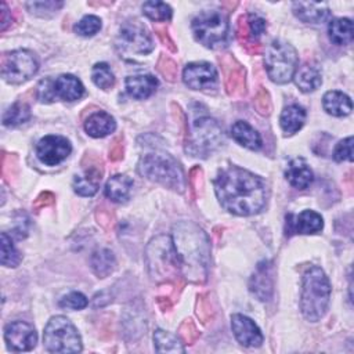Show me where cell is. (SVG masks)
Instances as JSON below:
<instances>
[{
	"label": "cell",
	"instance_id": "obj_10",
	"mask_svg": "<svg viewBox=\"0 0 354 354\" xmlns=\"http://www.w3.org/2000/svg\"><path fill=\"white\" fill-rule=\"evenodd\" d=\"M115 47L120 57L136 58L149 54L153 48V43L144 25L138 21H129L120 26Z\"/></svg>",
	"mask_w": 354,
	"mask_h": 354
},
{
	"label": "cell",
	"instance_id": "obj_29",
	"mask_svg": "<svg viewBox=\"0 0 354 354\" xmlns=\"http://www.w3.org/2000/svg\"><path fill=\"white\" fill-rule=\"evenodd\" d=\"M329 39L339 46H347L353 41V22L348 18H336L330 21Z\"/></svg>",
	"mask_w": 354,
	"mask_h": 354
},
{
	"label": "cell",
	"instance_id": "obj_24",
	"mask_svg": "<svg viewBox=\"0 0 354 354\" xmlns=\"http://www.w3.org/2000/svg\"><path fill=\"white\" fill-rule=\"evenodd\" d=\"M231 136L238 144H241L245 148L257 151L261 147L260 134L248 122L236 120L231 127Z\"/></svg>",
	"mask_w": 354,
	"mask_h": 354
},
{
	"label": "cell",
	"instance_id": "obj_28",
	"mask_svg": "<svg viewBox=\"0 0 354 354\" xmlns=\"http://www.w3.org/2000/svg\"><path fill=\"white\" fill-rule=\"evenodd\" d=\"M304 120H306V111L299 105H289L282 111L279 118V124L285 134L292 136L301 129V126L304 124Z\"/></svg>",
	"mask_w": 354,
	"mask_h": 354
},
{
	"label": "cell",
	"instance_id": "obj_41",
	"mask_svg": "<svg viewBox=\"0 0 354 354\" xmlns=\"http://www.w3.org/2000/svg\"><path fill=\"white\" fill-rule=\"evenodd\" d=\"M87 299L80 292H72L59 300V306L69 310H82L87 306Z\"/></svg>",
	"mask_w": 354,
	"mask_h": 354
},
{
	"label": "cell",
	"instance_id": "obj_21",
	"mask_svg": "<svg viewBox=\"0 0 354 354\" xmlns=\"http://www.w3.org/2000/svg\"><path fill=\"white\" fill-rule=\"evenodd\" d=\"M158 87V79L152 75H134L126 77V90L136 100L148 98Z\"/></svg>",
	"mask_w": 354,
	"mask_h": 354
},
{
	"label": "cell",
	"instance_id": "obj_33",
	"mask_svg": "<svg viewBox=\"0 0 354 354\" xmlns=\"http://www.w3.org/2000/svg\"><path fill=\"white\" fill-rule=\"evenodd\" d=\"M225 88L230 95L238 97L245 93V69L241 65L230 66L225 77Z\"/></svg>",
	"mask_w": 354,
	"mask_h": 354
},
{
	"label": "cell",
	"instance_id": "obj_9",
	"mask_svg": "<svg viewBox=\"0 0 354 354\" xmlns=\"http://www.w3.org/2000/svg\"><path fill=\"white\" fill-rule=\"evenodd\" d=\"M192 32L195 39L209 48L225 46L228 39V21L217 10L201 12L192 19Z\"/></svg>",
	"mask_w": 354,
	"mask_h": 354
},
{
	"label": "cell",
	"instance_id": "obj_42",
	"mask_svg": "<svg viewBox=\"0 0 354 354\" xmlns=\"http://www.w3.org/2000/svg\"><path fill=\"white\" fill-rule=\"evenodd\" d=\"M178 337L184 344H194L199 337V332L192 321H184L178 328Z\"/></svg>",
	"mask_w": 354,
	"mask_h": 354
},
{
	"label": "cell",
	"instance_id": "obj_26",
	"mask_svg": "<svg viewBox=\"0 0 354 354\" xmlns=\"http://www.w3.org/2000/svg\"><path fill=\"white\" fill-rule=\"evenodd\" d=\"M133 189V180L124 174L111 177L105 185V195L113 202H126Z\"/></svg>",
	"mask_w": 354,
	"mask_h": 354
},
{
	"label": "cell",
	"instance_id": "obj_19",
	"mask_svg": "<svg viewBox=\"0 0 354 354\" xmlns=\"http://www.w3.org/2000/svg\"><path fill=\"white\" fill-rule=\"evenodd\" d=\"M293 14L303 22L321 24L329 18L330 11L325 3L296 1L292 4Z\"/></svg>",
	"mask_w": 354,
	"mask_h": 354
},
{
	"label": "cell",
	"instance_id": "obj_4",
	"mask_svg": "<svg viewBox=\"0 0 354 354\" xmlns=\"http://www.w3.org/2000/svg\"><path fill=\"white\" fill-rule=\"evenodd\" d=\"M138 173L155 183H159L170 189L184 192L185 177L178 162L165 152H151L138 160Z\"/></svg>",
	"mask_w": 354,
	"mask_h": 354
},
{
	"label": "cell",
	"instance_id": "obj_6",
	"mask_svg": "<svg viewBox=\"0 0 354 354\" xmlns=\"http://www.w3.org/2000/svg\"><path fill=\"white\" fill-rule=\"evenodd\" d=\"M224 141L220 124L209 118L201 116L191 122L185 137V152L192 156L206 158Z\"/></svg>",
	"mask_w": 354,
	"mask_h": 354
},
{
	"label": "cell",
	"instance_id": "obj_52",
	"mask_svg": "<svg viewBox=\"0 0 354 354\" xmlns=\"http://www.w3.org/2000/svg\"><path fill=\"white\" fill-rule=\"evenodd\" d=\"M158 304L163 311H167L171 308V301L169 300V297H159L158 299Z\"/></svg>",
	"mask_w": 354,
	"mask_h": 354
},
{
	"label": "cell",
	"instance_id": "obj_5",
	"mask_svg": "<svg viewBox=\"0 0 354 354\" xmlns=\"http://www.w3.org/2000/svg\"><path fill=\"white\" fill-rule=\"evenodd\" d=\"M149 275L153 281H169L178 275L180 263L173 245V239L166 235L153 238L145 252Z\"/></svg>",
	"mask_w": 354,
	"mask_h": 354
},
{
	"label": "cell",
	"instance_id": "obj_27",
	"mask_svg": "<svg viewBox=\"0 0 354 354\" xmlns=\"http://www.w3.org/2000/svg\"><path fill=\"white\" fill-rule=\"evenodd\" d=\"M293 77H295L296 86L301 91H304V93L314 91L322 83V77H321L319 69L317 66L310 65V64H304L300 68L297 66Z\"/></svg>",
	"mask_w": 354,
	"mask_h": 354
},
{
	"label": "cell",
	"instance_id": "obj_31",
	"mask_svg": "<svg viewBox=\"0 0 354 354\" xmlns=\"http://www.w3.org/2000/svg\"><path fill=\"white\" fill-rule=\"evenodd\" d=\"M153 343H155V350L158 353H184L185 351L183 340L176 335L163 329L155 330Z\"/></svg>",
	"mask_w": 354,
	"mask_h": 354
},
{
	"label": "cell",
	"instance_id": "obj_50",
	"mask_svg": "<svg viewBox=\"0 0 354 354\" xmlns=\"http://www.w3.org/2000/svg\"><path fill=\"white\" fill-rule=\"evenodd\" d=\"M12 17H11V11L8 10L7 4L4 1L0 3V29L4 32L7 29V26L11 24Z\"/></svg>",
	"mask_w": 354,
	"mask_h": 354
},
{
	"label": "cell",
	"instance_id": "obj_20",
	"mask_svg": "<svg viewBox=\"0 0 354 354\" xmlns=\"http://www.w3.org/2000/svg\"><path fill=\"white\" fill-rule=\"evenodd\" d=\"M250 292L260 300L266 301L272 295V277L271 267L268 263H263L257 267L256 272L252 275L249 282Z\"/></svg>",
	"mask_w": 354,
	"mask_h": 354
},
{
	"label": "cell",
	"instance_id": "obj_1",
	"mask_svg": "<svg viewBox=\"0 0 354 354\" xmlns=\"http://www.w3.org/2000/svg\"><path fill=\"white\" fill-rule=\"evenodd\" d=\"M213 184L220 205L232 214L252 216L266 205L267 185L264 180L238 166L221 170Z\"/></svg>",
	"mask_w": 354,
	"mask_h": 354
},
{
	"label": "cell",
	"instance_id": "obj_16",
	"mask_svg": "<svg viewBox=\"0 0 354 354\" xmlns=\"http://www.w3.org/2000/svg\"><path fill=\"white\" fill-rule=\"evenodd\" d=\"M231 326L236 340L246 347H259L263 343V335L254 321L242 314L231 317Z\"/></svg>",
	"mask_w": 354,
	"mask_h": 354
},
{
	"label": "cell",
	"instance_id": "obj_44",
	"mask_svg": "<svg viewBox=\"0 0 354 354\" xmlns=\"http://www.w3.org/2000/svg\"><path fill=\"white\" fill-rule=\"evenodd\" d=\"M253 104H254V108L256 111L260 113V115H268L271 112V108H272V104H271V98H270V94L266 88H260L256 95H254V100H253Z\"/></svg>",
	"mask_w": 354,
	"mask_h": 354
},
{
	"label": "cell",
	"instance_id": "obj_34",
	"mask_svg": "<svg viewBox=\"0 0 354 354\" xmlns=\"http://www.w3.org/2000/svg\"><path fill=\"white\" fill-rule=\"evenodd\" d=\"M142 12L152 21L163 22L171 18V8L163 1H145L142 4Z\"/></svg>",
	"mask_w": 354,
	"mask_h": 354
},
{
	"label": "cell",
	"instance_id": "obj_46",
	"mask_svg": "<svg viewBox=\"0 0 354 354\" xmlns=\"http://www.w3.org/2000/svg\"><path fill=\"white\" fill-rule=\"evenodd\" d=\"M202 169L199 166H195L189 170V177H188V181H189V187L192 189V194L194 196L198 195V189L202 187Z\"/></svg>",
	"mask_w": 354,
	"mask_h": 354
},
{
	"label": "cell",
	"instance_id": "obj_3",
	"mask_svg": "<svg viewBox=\"0 0 354 354\" xmlns=\"http://www.w3.org/2000/svg\"><path fill=\"white\" fill-rule=\"evenodd\" d=\"M330 299V285L328 277L319 267H310L303 275L300 310L307 321L321 319Z\"/></svg>",
	"mask_w": 354,
	"mask_h": 354
},
{
	"label": "cell",
	"instance_id": "obj_23",
	"mask_svg": "<svg viewBox=\"0 0 354 354\" xmlns=\"http://www.w3.org/2000/svg\"><path fill=\"white\" fill-rule=\"evenodd\" d=\"M115 129H116L115 119L104 111L94 112L84 122V130L87 131V134L95 138L105 137L109 133H112Z\"/></svg>",
	"mask_w": 354,
	"mask_h": 354
},
{
	"label": "cell",
	"instance_id": "obj_38",
	"mask_svg": "<svg viewBox=\"0 0 354 354\" xmlns=\"http://www.w3.org/2000/svg\"><path fill=\"white\" fill-rule=\"evenodd\" d=\"M101 29V19L95 15L83 17L75 26L73 30L79 36H93Z\"/></svg>",
	"mask_w": 354,
	"mask_h": 354
},
{
	"label": "cell",
	"instance_id": "obj_30",
	"mask_svg": "<svg viewBox=\"0 0 354 354\" xmlns=\"http://www.w3.org/2000/svg\"><path fill=\"white\" fill-rule=\"evenodd\" d=\"M90 266L97 277L105 278L113 271L116 266L115 256L109 249H98L91 254Z\"/></svg>",
	"mask_w": 354,
	"mask_h": 354
},
{
	"label": "cell",
	"instance_id": "obj_11",
	"mask_svg": "<svg viewBox=\"0 0 354 354\" xmlns=\"http://www.w3.org/2000/svg\"><path fill=\"white\" fill-rule=\"evenodd\" d=\"M39 69L36 55L29 50H14L1 57V76L6 82L19 84Z\"/></svg>",
	"mask_w": 354,
	"mask_h": 354
},
{
	"label": "cell",
	"instance_id": "obj_22",
	"mask_svg": "<svg viewBox=\"0 0 354 354\" xmlns=\"http://www.w3.org/2000/svg\"><path fill=\"white\" fill-rule=\"evenodd\" d=\"M285 176H286V180L289 181V184L299 189L307 188L313 183V178H314L311 169L308 167L306 160L301 158H296L289 162Z\"/></svg>",
	"mask_w": 354,
	"mask_h": 354
},
{
	"label": "cell",
	"instance_id": "obj_12",
	"mask_svg": "<svg viewBox=\"0 0 354 354\" xmlns=\"http://www.w3.org/2000/svg\"><path fill=\"white\" fill-rule=\"evenodd\" d=\"M72 147L71 142L61 136H46L36 145L39 160L47 166H55L68 158Z\"/></svg>",
	"mask_w": 354,
	"mask_h": 354
},
{
	"label": "cell",
	"instance_id": "obj_2",
	"mask_svg": "<svg viewBox=\"0 0 354 354\" xmlns=\"http://www.w3.org/2000/svg\"><path fill=\"white\" fill-rule=\"evenodd\" d=\"M171 239L180 263V272L191 282H205L210 261V242L206 232L195 223L181 221L173 225Z\"/></svg>",
	"mask_w": 354,
	"mask_h": 354
},
{
	"label": "cell",
	"instance_id": "obj_39",
	"mask_svg": "<svg viewBox=\"0 0 354 354\" xmlns=\"http://www.w3.org/2000/svg\"><path fill=\"white\" fill-rule=\"evenodd\" d=\"M246 22H248V29H249V35L252 40L259 39L267 29V24L266 19L261 18L260 15L256 14H249L246 17Z\"/></svg>",
	"mask_w": 354,
	"mask_h": 354
},
{
	"label": "cell",
	"instance_id": "obj_35",
	"mask_svg": "<svg viewBox=\"0 0 354 354\" xmlns=\"http://www.w3.org/2000/svg\"><path fill=\"white\" fill-rule=\"evenodd\" d=\"M91 79L94 84L102 90H108L115 84V76L108 64L105 62H98L93 66Z\"/></svg>",
	"mask_w": 354,
	"mask_h": 354
},
{
	"label": "cell",
	"instance_id": "obj_51",
	"mask_svg": "<svg viewBox=\"0 0 354 354\" xmlns=\"http://www.w3.org/2000/svg\"><path fill=\"white\" fill-rule=\"evenodd\" d=\"M97 220L101 225L108 227L111 224V214L106 213L105 210H100V212H97Z\"/></svg>",
	"mask_w": 354,
	"mask_h": 354
},
{
	"label": "cell",
	"instance_id": "obj_14",
	"mask_svg": "<svg viewBox=\"0 0 354 354\" xmlns=\"http://www.w3.org/2000/svg\"><path fill=\"white\" fill-rule=\"evenodd\" d=\"M183 80L194 90L212 88L217 82V71L209 62H191L183 71Z\"/></svg>",
	"mask_w": 354,
	"mask_h": 354
},
{
	"label": "cell",
	"instance_id": "obj_7",
	"mask_svg": "<svg viewBox=\"0 0 354 354\" xmlns=\"http://www.w3.org/2000/svg\"><path fill=\"white\" fill-rule=\"evenodd\" d=\"M264 64L268 77L279 84L288 83L299 65L296 50L286 41L274 40L266 50Z\"/></svg>",
	"mask_w": 354,
	"mask_h": 354
},
{
	"label": "cell",
	"instance_id": "obj_36",
	"mask_svg": "<svg viewBox=\"0 0 354 354\" xmlns=\"http://www.w3.org/2000/svg\"><path fill=\"white\" fill-rule=\"evenodd\" d=\"M22 260L21 253L14 248L11 238L1 232V257L0 261L6 267H17Z\"/></svg>",
	"mask_w": 354,
	"mask_h": 354
},
{
	"label": "cell",
	"instance_id": "obj_40",
	"mask_svg": "<svg viewBox=\"0 0 354 354\" xmlns=\"http://www.w3.org/2000/svg\"><path fill=\"white\" fill-rule=\"evenodd\" d=\"M333 159L336 162H343V160H353V137H347L335 147L333 151Z\"/></svg>",
	"mask_w": 354,
	"mask_h": 354
},
{
	"label": "cell",
	"instance_id": "obj_45",
	"mask_svg": "<svg viewBox=\"0 0 354 354\" xmlns=\"http://www.w3.org/2000/svg\"><path fill=\"white\" fill-rule=\"evenodd\" d=\"M213 313H214V310H213V306H212L210 299L202 296V297L198 300V310H196L198 317H199L203 322H206V321H209V319L213 317Z\"/></svg>",
	"mask_w": 354,
	"mask_h": 354
},
{
	"label": "cell",
	"instance_id": "obj_43",
	"mask_svg": "<svg viewBox=\"0 0 354 354\" xmlns=\"http://www.w3.org/2000/svg\"><path fill=\"white\" fill-rule=\"evenodd\" d=\"M158 71L162 76H165V79L170 80V82H174V79L177 77V64L170 59L169 57H165L162 55L160 59L158 61Z\"/></svg>",
	"mask_w": 354,
	"mask_h": 354
},
{
	"label": "cell",
	"instance_id": "obj_13",
	"mask_svg": "<svg viewBox=\"0 0 354 354\" xmlns=\"http://www.w3.org/2000/svg\"><path fill=\"white\" fill-rule=\"evenodd\" d=\"M4 340L11 351H29L36 346L37 333L30 324L14 321L6 325Z\"/></svg>",
	"mask_w": 354,
	"mask_h": 354
},
{
	"label": "cell",
	"instance_id": "obj_47",
	"mask_svg": "<svg viewBox=\"0 0 354 354\" xmlns=\"http://www.w3.org/2000/svg\"><path fill=\"white\" fill-rule=\"evenodd\" d=\"M54 201H55L54 195H53L51 192H48V191H44V192H41V194L35 199V202H33V209H35L36 212H39L40 209L53 205Z\"/></svg>",
	"mask_w": 354,
	"mask_h": 354
},
{
	"label": "cell",
	"instance_id": "obj_37",
	"mask_svg": "<svg viewBox=\"0 0 354 354\" xmlns=\"http://www.w3.org/2000/svg\"><path fill=\"white\" fill-rule=\"evenodd\" d=\"M64 6L62 1H28V10L39 17H51L54 15L61 7Z\"/></svg>",
	"mask_w": 354,
	"mask_h": 354
},
{
	"label": "cell",
	"instance_id": "obj_48",
	"mask_svg": "<svg viewBox=\"0 0 354 354\" xmlns=\"http://www.w3.org/2000/svg\"><path fill=\"white\" fill-rule=\"evenodd\" d=\"M123 158V138L116 137L109 148V159L111 160H119Z\"/></svg>",
	"mask_w": 354,
	"mask_h": 354
},
{
	"label": "cell",
	"instance_id": "obj_18",
	"mask_svg": "<svg viewBox=\"0 0 354 354\" xmlns=\"http://www.w3.org/2000/svg\"><path fill=\"white\" fill-rule=\"evenodd\" d=\"M102 177V169L98 165L90 163L84 167L83 173L73 178V189L82 196H93L100 187Z\"/></svg>",
	"mask_w": 354,
	"mask_h": 354
},
{
	"label": "cell",
	"instance_id": "obj_15",
	"mask_svg": "<svg viewBox=\"0 0 354 354\" xmlns=\"http://www.w3.org/2000/svg\"><path fill=\"white\" fill-rule=\"evenodd\" d=\"M324 227L322 217L314 210H303L300 214H288L285 223L286 235L314 234Z\"/></svg>",
	"mask_w": 354,
	"mask_h": 354
},
{
	"label": "cell",
	"instance_id": "obj_8",
	"mask_svg": "<svg viewBox=\"0 0 354 354\" xmlns=\"http://www.w3.org/2000/svg\"><path fill=\"white\" fill-rule=\"evenodd\" d=\"M44 347L50 353H79L82 351V340L73 324L62 317H53L46 328L43 336Z\"/></svg>",
	"mask_w": 354,
	"mask_h": 354
},
{
	"label": "cell",
	"instance_id": "obj_25",
	"mask_svg": "<svg viewBox=\"0 0 354 354\" xmlns=\"http://www.w3.org/2000/svg\"><path fill=\"white\" fill-rule=\"evenodd\" d=\"M324 109L332 116H346L351 112L353 104L347 94L342 91H328L322 98Z\"/></svg>",
	"mask_w": 354,
	"mask_h": 354
},
{
	"label": "cell",
	"instance_id": "obj_17",
	"mask_svg": "<svg viewBox=\"0 0 354 354\" xmlns=\"http://www.w3.org/2000/svg\"><path fill=\"white\" fill-rule=\"evenodd\" d=\"M51 88L54 100L61 98L64 101L79 100L84 93L82 82L73 75H59L51 82Z\"/></svg>",
	"mask_w": 354,
	"mask_h": 354
},
{
	"label": "cell",
	"instance_id": "obj_32",
	"mask_svg": "<svg viewBox=\"0 0 354 354\" xmlns=\"http://www.w3.org/2000/svg\"><path fill=\"white\" fill-rule=\"evenodd\" d=\"M30 119V108L25 102H15L3 115V124L7 127L19 126Z\"/></svg>",
	"mask_w": 354,
	"mask_h": 354
},
{
	"label": "cell",
	"instance_id": "obj_49",
	"mask_svg": "<svg viewBox=\"0 0 354 354\" xmlns=\"http://www.w3.org/2000/svg\"><path fill=\"white\" fill-rule=\"evenodd\" d=\"M155 32H156L158 37L160 39V41H162L165 46H167L170 51H176V50H177L176 46H174V41L171 40V37H170V35H169V32H167V29H166L165 26H156V28H155Z\"/></svg>",
	"mask_w": 354,
	"mask_h": 354
}]
</instances>
